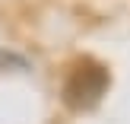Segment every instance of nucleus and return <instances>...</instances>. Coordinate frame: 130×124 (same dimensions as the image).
I'll return each instance as SVG.
<instances>
[{
	"label": "nucleus",
	"instance_id": "obj_1",
	"mask_svg": "<svg viewBox=\"0 0 130 124\" xmlns=\"http://www.w3.org/2000/svg\"><path fill=\"white\" fill-rule=\"evenodd\" d=\"M105 89H108V73L102 67H86L70 76L67 89H63V99L73 108H92L105 95Z\"/></svg>",
	"mask_w": 130,
	"mask_h": 124
}]
</instances>
